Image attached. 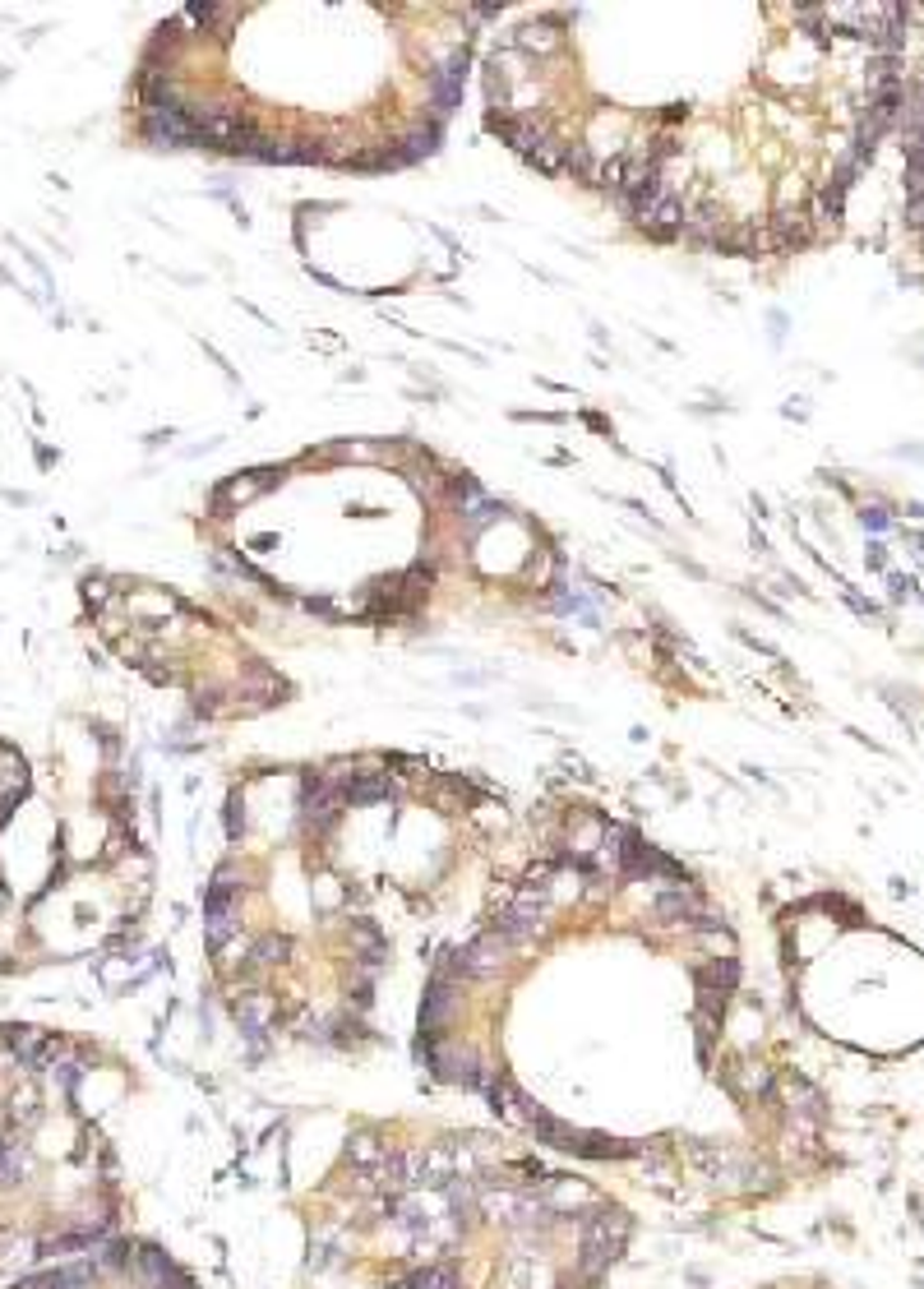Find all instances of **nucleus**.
<instances>
[{
	"label": "nucleus",
	"mask_w": 924,
	"mask_h": 1289,
	"mask_svg": "<svg viewBox=\"0 0 924 1289\" xmlns=\"http://www.w3.org/2000/svg\"><path fill=\"white\" fill-rule=\"evenodd\" d=\"M407 1289H462L449 1267H421L407 1276Z\"/></svg>",
	"instance_id": "15"
},
{
	"label": "nucleus",
	"mask_w": 924,
	"mask_h": 1289,
	"mask_svg": "<svg viewBox=\"0 0 924 1289\" xmlns=\"http://www.w3.org/2000/svg\"><path fill=\"white\" fill-rule=\"evenodd\" d=\"M384 1156H389V1151H384V1141L374 1137V1132H361V1137L347 1141V1160H352L356 1170H374Z\"/></svg>",
	"instance_id": "13"
},
{
	"label": "nucleus",
	"mask_w": 924,
	"mask_h": 1289,
	"mask_svg": "<svg viewBox=\"0 0 924 1289\" xmlns=\"http://www.w3.org/2000/svg\"><path fill=\"white\" fill-rule=\"evenodd\" d=\"M269 486H273V471H245V477H231L227 486L213 495V504H218V509H227V504H250L254 495H264Z\"/></svg>",
	"instance_id": "8"
},
{
	"label": "nucleus",
	"mask_w": 924,
	"mask_h": 1289,
	"mask_svg": "<svg viewBox=\"0 0 924 1289\" xmlns=\"http://www.w3.org/2000/svg\"><path fill=\"white\" fill-rule=\"evenodd\" d=\"M453 495H458V509H462V518H467V527H472V531H481V527H490V522L504 518V504L490 500L476 481H458Z\"/></svg>",
	"instance_id": "5"
},
{
	"label": "nucleus",
	"mask_w": 924,
	"mask_h": 1289,
	"mask_svg": "<svg viewBox=\"0 0 924 1289\" xmlns=\"http://www.w3.org/2000/svg\"><path fill=\"white\" fill-rule=\"evenodd\" d=\"M425 93H430V111H435V120H449L453 116V107L462 102V83H444V79H425Z\"/></svg>",
	"instance_id": "14"
},
{
	"label": "nucleus",
	"mask_w": 924,
	"mask_h": 1289,
	"mask_svg": "<svg viewBox=\"0 0 924 1289\" xmlns=\"http://www.w3.org/2000/svg\"><path fill=\"white\" fill-rule=\"evenodd\" d=\"M342 790H338V781L333 777H301V823L310 832H329L333 823L342 819Z\"/></svg>",
	"instance_id": "1"
},
{
	"label": "nucleus",
	"mask_w": 924,
	"mask_h": 1289,
	"mask_svg": "<svg viewBox=\"0 0 924 1289\" xmlns=\"http://www.w3.org/2000/svg\"><path fill=\"white\" fill-rule=\"evenodd\" d=\"M352 939H356V961H361L365 975H374V970L389 966V939H384L374 924H356Z\"/></svg>",
	"instance_id": "9"
},
{
	"label": "nucleus",
	"mask_w": 924,
	"mask_h": 1289,
	"mask_svg": "<svg viewBox=\"0 0 924 1289\" xmlns=\"http://www.w3.org/2000/svg\"><path fill=\"white\" fill-rule=\"evenodd\" d=\"M287 952H292V943L282 939V934H269V939H259L250 948V957H254V966H278Z\"/></svg>",
	"instance_id": "17"
},
{
	"label": "nucleus",
	"mask_w": 924,
	"mask_h": 1289,
	"mask_svg": "<svg viewBox=\"0 0 924 1289\" xmlns=\"http://www.w3.org/2000/svg\"><path fill=\"white\" fill-rule=\"evenodd\" d=\"M864 527H874V531H883V527H887V518H883V509H864Z\"/></svg>",
	"instance_id": "20"
},
{
	"label": "nucleus",
	"mask_w": 924,
	"mask_h": 1289,
	"mask_svg": "<svg viewBox=\"0 0 924 1289\" xmlns=\"http://www.w3.org/2000/svg\"><path fill=\"white\" fill-rule=\"evenodd\" d=\"M453 1003H458V994H453V979H440L435 975V985L425 990V1003H421V1035H440V1021L453 1012Z\"/></svg>",
	"instance_id": "6"
},
{
	"label": "nucleus",
	"mask_w": 924,
	"mask_h": 1289,
	"mask_svg": "<svg viewBox=\"0 0 924 1289\" xmlns=\"http://www.w3.org/2000/svg\"><path fill=\"white\" fill-rule=\"evenodd\" d=\"M693 975H698L703 994H721V999L740 985V966H735V957H712V961H703V966L693 970Z\"/></svg>",
	"instance_id": "10"
},
{
	"label": "nucleus",
	"mask_w": 924,
	"mask_h": 1289,
	"mask_svg": "<svg viewBox=\"0 0 924 1289\" xmlns=\"http://www.w3.org/2000/svg\"><path fill=\"white\" fill-rule=\"evenodd\" d=\"M273 1021H278V1003H273L269 994L250 990V994H241V999H236V1026H241L245 1040H254V1050L264 1045V1035H269Z\"/></svg>",
	"instance_id": "3"
},
{
	"label": "nucleus",
	"mask_w": 924,
	"mask_h": 1289,
	"mask_svg": "<svg viewBox=\"0 0 924 1289\" xmlns=\"http://www.w3.org/2000/svg\"><path fill=\"white\" fill-rule=\"evenodd\" d=\"M573 1156H587V1160H624L633 1156V1141H615V1137H601V1132H583L578 1151Z\"/></svg>",
	"instance_id": "12"
},
{
	"label": "nucleus",
	"mask_w": 924,
	"mask_h": 1289,
	"mask_svg": "<svg viewBox=\"0 0 924 1289\" xmlns=\"http://www.w3.org/2000/svg\"><path fill=\"white\" fill-rule=\"evenodd\" d=\"M906 218H911V227H920V231H924V194H915V200H911Z\"/></svg>",
	"instance_id": "19"
},
{
	"label": "nucleus",
	"mask_w": 924,
	"mask_h": 1289,
	"mask_svg": "<svg viewBox=\"0 0 924 1289\" xmlns=\"http://www.w3.org/2000/svg\"><path fill=\"white\" fill-rule=\"evenodd\" d=\"M333 781L342 790V804H356V809L393 800V790H398L389 781V772H352V777H333Z\"/></svg>",
	"instance_id": "4"
},
{
	"label": "nucleus",
	"mask_w": 924,
	"mask_h": 1289,
	"mask_svg": "<svg viewBox=\"0 0 924 1289\" xmlns=\"http://www.w3.org/2000/svg\"><path fill=\"white\" fill-rule=\"evenodd\" d=\"M652 910L661 924H689L693 930V919L703 915V901H698V892H693L689 883H675V888H656Z\"/></svg>",
	"instance_id": "2"
},
{
	"label": "nucleus",
	"mask_w": 924,
	"mask_h": 1289,
	"mask_svg": "<svg viewBox=\"0 0 924 1289\" xmlns=\"http://www.w3.org/2000/svg\"><path fill=\"white\" fill-rule=\"evenodd\" d=\"M241 809H245L241 795H231V800H227V837H241V832H245V814Z\"/></svg>",
	"instance_id": "18"
},
{
	"label": "nucleus",
	"mask_w": 924,
	"mask_h": 1289,
	"mask_svg": "<svg viewBox=\"0 0 924 1289\" xmlns=\"http://www.w3.org/2000/svg\"><path fill=\"white\" fill-rule=\"evenodd\" d=\"M134 1262H139V1271L149 1276V1285H162V1280H167L171 1271H176V1267H171V1257H167L162 1248H139V1252H134Z\"/></svg>",
	"instance_id": "16"
},
{
	"label": "nucleus",
	"mask_w": 924,
	"mask_h": 1289,
	"mask_svg": "<svg viewBox=\"0 0 924 1289\" xmlns=\"http://www.w3.org/2000/svg\"><path fill=\"white\" fill-rule=\"evenodd\" d=\"M509 51H527V56H555L564 47V33L551 29V23H532V29H518L513 38H504Z\"/></svg>",
	"instance_id": "7"
},
{
	"label": "nucleus",
	"mask_w": 924,
	"mask_h": 1289,
	"mask_svg": "<svg viewBox=\"0 0 924 1289\" xmlns=\"http://www.w3.org/2000/svg\"><path fill=\"white\" fill-rule=\"evenodd\" d=\"M726 1077H731L735 1096H744V1100H754V1096H772V1072L758 1068V1063H749V1059L735 1063V1068L726 1072Z\"/></svg>",
	"instance_id": "11"
}]
</instances>
